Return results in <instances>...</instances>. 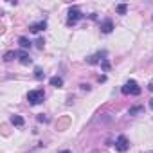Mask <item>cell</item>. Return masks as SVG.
Masks as SVG:
<instances>
[{"mask_svg": "<svg viewBox=\"0 0 153 153\" xmlns=\"http://www.w3.org/2000/svg\"><path fill=\"white\" fill-rule=\"evenodd\" d=\"M38 121H40V123H47V121H49V117H47V115H43V114H40V115H38Z\"/></svg>", "mask_w": 153, "mask_h": 153, "instance_id": "18", "label": "cell"}, {"mask_svg": "<svg viewBox=\"0 0 153 153\" xmlns=\"http://www.w3.org/2000/svg\"><path fill=\"white\" fill-rule=\"evenodd\" d=\"M105 56H106V52H105V51H103V52H96V54H92L90 58H87V63H88V65L101 63V61L105 59Z\"/></svg>", "mask_w": 153, "mask_h": 153, "instance_id": "5", "label": "cell"}, {"mask_svg": "<svg viewBox=\"0 0 153 153\" xmlns=\"http://www.w3.org/2000/svg\"><path fill=\"white\" fill-rule=\"evenodd\" d=\"M81 18H83V13L79 11V7L72 6V7L68 9V18H67V25L70 27V25H74V24H78V22H79Z\"/></svg>", "mask_w": 153, "mask_h": 153, "instance_id": "3", "label": "cell"}, {"mask_svg": "<svg viewBox=\"0 0 153 153\" xmlns=\"http://www.w3.org/2000/svg\"><path fill=\"white\" fill-rule=\"evenodd\" d=\"M142 110H144V106H133V108H130L128 114H130V115H135V114H140Z\"/></svg>", "mask_w": 153, "mask_h": 153, "instance_id": "15", "label": "cell"}, {"mask_svg": "<svg viewBox=\"0 0 153 153\" xmlns=\"http://www.w3.org/2000/svg\"><path fill=\"white\" fill-rule=\"evenodd\" d=\"M45 27H47V22H45V20H42V22L31 24V25H29V31H31V33H40V31H43Z\"/></svg>", "mask_w": 153, "mask_h": 153, "instance_id": "7", "label": "cell"}, {"mask_svg": "<svg viewBox=\"0 0 153 153\" xmlns=\"http://www.w3.org/2000/svg\"><path fill=\"white\" fill-rule=\"evenodd\" d=\"M18 59H20L22 65H29L31 63V58H29V54L25 51H18Z\"/></svg>", "mask_w": 153, "mask_h": 153, "instance_id": "8", "label": "cell"}, {"mask_svg": "<svg viewBox=\"0 0 153 153\" xmlns=\"http://www.w3.org/2000/svg\"><path fill=\"white\" fill-rule=\"evenodd\" d=\"M115 149H117L119 153H124V151L130 149V140L126 139V135H119V137L115 139Z\"/></svg>", "mask_w": 153, "mask_h": 153, "instance_id": "4", "label": "cell"}, {"mask_svg": "<svg viewBox=\"0 0 153 153\" xmlns=\"http://www.w3.org/2000/svg\"><path fill=\"white\" fill-rule=\"evenodd\" d=\"M51 87H56V88H61L63 87V79L59 78V76H54V78H51Z\"/></svg>", "mask_w": 153, "mask_h": 153, "instance_id": "10", "label": "cell"}, {"mask_svg": "<svg viewBox=\"0 0 153 153\" xmlns=\"http://www.w3.org/2000/svg\"><path fill=\"white\" fill-rule=\"evenodd\" d=\"M121 92H123L124 96H140L142 88L139 87V83H137L135 79H128V81L124 83V87L121 88Z\"/></svg>", "mask_w": 153, "mask_h": 153, "instance_id": "1", "label": "cell"}, {"mask_svg": "<svg viewBox=\"0 0 153 153\" xmlns=\"http://www.w3.org/2000/svg\"><path fill=\"white\" fill-rule=\"evenodd\" d=\"M148 88H149V90L153 92V83H151V85H148Z\"/></svg>", "mask_w": 153, "mask_h": 153, "instance_id": "20", "label": "cell"}, {"mask_svg": "<svg viewBox=\"0 0 153 153\" xmlns=\"http://www.w3.org/2000/svg\"><path fill=\"white\" fill-rule=\"evenodd\" d=\"M15 58H18V51H9V52L4 54V61H11Z\"/></svg>", "mask_w": 153, "mask_h": 153, "instance_id": "12", "label": "cell"}, {"mask_svg": "<svg viewBox=\"0 0 153 153\" xmlns=\"http://www.w3.org/2000/svg\"><path fill=\"white\" fill-rule=\"evenodd\" d=\"M101 68H103V70H110V61H108L106 58L101 61Z\"/></svg>", "mask_w": 153, "mask_h": 153, "instance_id": "16", "label": "cell"}, {"mask_svg": "<svg viewBox=\"0 0 153 153\" xmlns=\"http://www.w3.org/2000/svg\"><path fill=\"white\" fill-rule=\"evenodd\" d=\"M115 11H117V15H126V11H128V6H126V4H119V6L115 7Z\"/></svg>", "mask_w": 153, "mask_h": 153, "instance_id": "14", "label": "cell"}, {"mask_svg": "<svg viewBox=\"0 0 153 153\" xmlns=\"http://www.w3.org/2000/svg\"><path fill=\"white\" fill-rule=\"evenodd\" d=\"M34 78H36V79H43V78H45V72H43L40 67L34 68Z\"/></svg>", "mask_w": 153, "mask_h": 153, "instance_id": "13", "label": "cell"}, {"mask_svg": "<svg viewBox=\"0 0 153 153\" xmlns=\"http://www.w3.org/2000/svg\"><path fill=\"white\" fill-rule=\"evenodd\" d=\"M99 29H101V33H105V34H110V33L114 31V22H112L110 18H106V20H103V22H101Z\"/></svg>", "mask_w": 153, "mask_h": 153, "instance_id": "6", "label": "cell"}, {"mask_svg": "<svg viewBox=\"0 0 153 153\" xmlns=\"http://www.w3.org/2000/svg\"><path fill=\"white\" fill-rule=\"evenodd\" d=\"M58 153H70L68 149H63V151H58Z\"/></svg>", "mask_w": 153, "mask_h": 153, "instance_id": "22", "label": "cell"}, {"mask_svg": "<svg viewBox=\"0 0 153 153\" xmlns=\"http://www.w3.org/2000/svg\"><path fill=\"white\" fill-rule=\"evenodd\" d=\"M18 43H20L22 49H31V40H29L27 36H20V38H18Z\"/></svg>", "mask_w": 153, "mask_h": 153, "instance_id": "11", "label": "cell"}, {"mask_svg": "<svg viewBox=\"0 0 153 153\" xmlns=\"http://www.w3.org/2000/svg\"><path fill=\"white\" fill-rule=\"evenodd\" d=\"M43 45H45V40H43V38H38V40H36V47H38V49H43Z\"/></svg>", "mask_w": 153, "mask_h": 153, "instance_id": "17", "label": "cell"}, {"mask_svg": "<svg viewBox=\"0 0 153 153\" xmlns=\"http://www.w3.org/2000/svg\"><path fill=\"white\" fill-rule=\"evenodd\" d=\"M9 121H11V124H15V126H24V124H25L24 117H22V115H16V114H15V115H11V119H9Z\"/></svg>", "mask_w": 153, "mask_h": 153, "instance_id": "9", "label": "cell"}, {"mask_svg": "<svg viewBox=\"0 0 153 153\" xmlns=\"http://www.w3.org/2000/svg\"><path fill=\"white\" fill-rule=\"evenodd\" d=\"M149 106H151V110H153V99H149Z\"/></svg>", "mask_w": 153, "mask_h": 153, "instance_id": "21", "label": "cell"}, {"mask_svg": "<svg viewBox=\"0 0 153 153\" xmlns=\"http://www.w3.org/2000/svg\"><path fill=\"white\" fill-rule=\"evenodd\" d=\"M43 99H45V92L42 88H36V90H29L27 92V101L31 105H40V103H43Z\"/></svg>", "mask_w": 153, "mask_h": 153, "instance_id": "2", "label": "cell"}, {"mask_svg": "<svg viewBox=\"0 0 153 153\" xmlns=\"http://www.w3.org/2000/svg\"><path fill=\"white\" fill-rule=\"evenodd\" d=\"M97 81H99V83H103V81H106V76H99V78H97Z\"/></svg>", "mask_w": 153, "mask_h": 153, "instance_id": "19", "label": "cell"}]
</instances>
